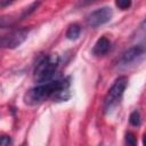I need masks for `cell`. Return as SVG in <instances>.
<instances>
[{
    "mask_svg": "<svg viewBox=\"0 0 146 146\" xmlns=\"http://www.w3.org/2000/svg\"><path fill=\"white\" fill-rule=\"evenodd\" d=\"M70 87V81L68 79H63V80H50L47 82H42L39 86L30 89L27 94L24 97V100L29 105H36L46 99L54 97L57 91L64 88Z\"/></svg>",
    "mask_w": 146,
    "mask_h": 146,
    "instance_id": "obj_1",
    "label": "cell"
},
{
    "mask_svg": "<svg viewBox=\"0 0 146 146\" xmlns=\"http://www.w3.org/2000/svg\"><path fill=\"white\" fill-rule=\"evenodd\" d=\"M58 65H59V56L58 55L51 54V55L42 56L38 60L35 68H34L35 81L39 83L50 81L56 73Z\"/></svg>",
    "mask_w": 146,
    "mask_h": 146,
    "instance_id": "obj_2",
    "label": "cell"
},
{
    "mask_svg": "<svg viewBox=\"0 0 146 146\" xmlns=\"http://www.w3.org/2000/svg\"><path fill=\"white\" fill-rule=\"evenodd\" d=\"M127 84H128L127 76H120L114 81V83L108 89V92L106 94L105 99H104V108L106 112L111 111L120 102V99L127 88Z\"/></svg>",
    "mask_w": 146,
    "mask_h": 146,
    "instance_id": "obj_3",
    "label": "cell"
},
{
    "mask_svg": "<svg viewBox=\"0 0 146 146\" xmlns=\"http://www.w3.org/2000/svg\"><path fill=\"white\" fill-rule=\"evenodd\" d=\"M29 30L27 29H21L10 32L9 34L0 36V48L3 49H15L18 46H21L27 38Z\"/></svg>",
    "mask_w": 146,
    "mask_h": 146,
    "instance_id": "obj_4",
    "label": "cell"
},
{
    "mask_svg": "<svg viewBox=\"0 0 146 146\" xmlns=\"http://www.w3.org/2000/svg\"><path fill=\"white\" fill-rule=\"evenodd\" d=\"M112 16H113L112 8L102 7V8H98L96 10L91 11L87 16V24L91 27H98V26L110 22Z\"/></svg>",
    "mask_w": 146,
    "mask_h": 146,
    "instance_id": "obj_5",
    "label": "cell"
},
{
    "mask_svg": "<svg viewBox=\"0 0 146 146\" xmlns=\"http://www.w3.org/2000/svg\"><path fill=\"white\" fill-rule=\"evenodd\" d=\"M144 51H145L144 46H133L122 54L121 62L123 64H131V63L140 59L144 55Z\"/></svg>",
    "mask_w": 146,
    "mask_h": 146,
    "instance_id": "obj_6",
    "label": "cell"
},
{
    "mask_svg": "<svg viewBox=\"0 0 146 146\" xmlns=\"http://www.w3.org/2000/svg\"><path fill=\"white\" fill-rule=\"evenodd\" d=\"M110 48H111V41L106 36H102L96 41L92 48V52L96 56H102V55H105L110 50Z\"/></svg>",
    "mask_w": 146,
    "mask_h": 146,
    "instance_id": "obj_7",
    "label": "cell"
},
{
    "mask_svg": "<svg viewBox=\"0 0 146 146\" xmlns=\"http://www.w3.org/2000/svg\"><path fill=\"white\" fill-rule=\"evenodd\" d=\"M80 32H81V27L79 24L74 23V24H71L66 31V38L68 40H75L79 38L80 35Z\"/></svg>",
    "mask_w": 146,
    "mask_h": 146,
    "instance_id": "obj_8",
    "label": "cell"
},
{
    "mask_svg": "<svg viewBox=\"0 0 146 146\" xmlns=\"http://www.w3.org/2000/svg\"><path fill=\"white\" fill-rule=\"evenodd\" d=\"M129 121H130V124H132L133 127H139L140 123H141V119H140L139 112H138V111H133V112L130 114Z\"/></svg>",
    "mask_w": 146,
    "mask_h": 146,
    "instance_id": "obj_9",
    "label": "cell"
},
{
    "mask_svg": "<svg viewBox=\"0 0 146 146\" xmlns=\"http://www.w3.org/2000/svg\"><path fill=\"white\" fill-rule=\"evenodd\" d=\"M115 5L117 8L125 10L131 7V0H115Z\"/></svg>",
    "mask_w": 146,
    "mask_h": 146,
    "instance_id": "obj_10",
    "label": "cell"
},
{
    "mask_svg": "<svg viewBox=\"0 0 146 146\" xmlns=\"http://www.w3.org/2000/svg\"><path fill=\"white\" fill-rule=\"evenodd\" d=\"M39 3H40V2H33V3H32L30 7H29V8H26V9H25V11L23 13V17H25V16H29L31 13H33V11L36 9V7L39 6Z\"/></svg>",
    "mask_w": 146,
    "mask_h": 146,
    "instance_id": "obj_11",
    "label": "cell"
},
{
    "mask_svg": "<svg viewBox=\"0 0 146 146\" xmlns=\"http://www.w3.org/2000/svg\"><path fill=\"white\" fill-rule=\"evenodd\" d=\"M125 143H127L128 145H131V146H135V145H136L135 136H133L131 132H129V133L125 135Z\"/></svg>",
    "mask_w": 146,
    "mask_h": 146,
    "instance_id": "obj_12",
    "label": "cell"
},
{
    "mask_svg": "<svg viewBox=\"0 0 146 146\" xmlns=\"http://www.w3.org/2000/svg\"><path fill=\"white\" fill-rule=\"evenodd\" d=\"M11 144V139L8 136H2L0 137V146H7Z\"/></svg>",
    "mask_w": 146,
    "mask_h": 146,
    "instance_id": "obj_13",
    "label": "cell"
},
{
    "mask_svg": "<svg viewBox=\"0 0 146 146\" xmlns=\"http://www.w3.org/2000/svg\"><path fill=\"white\" fill-rule=\"evenodd\" d=\"M96 1H98V0H82V1L80 2V6H87V5L94 3V2H96Z\"/></svg>",
    "mask_w": 146,
    "mask_h": 146,
    "instance_id": "obj_14",
    "label": "cell"
},
{
    "mask_svg": "<svg viewBox=\"0 0 146 146\" xmlns=\"http://www.w3.org/2000/svg\"><path fill=\"white\" fill-rule=\"evenodd\" d=\"M14 1H15V0H2V1H1V6H2V7H6V6L13 3Z\"/></svg>",
    "mask_w": 146,
    "mask_h": 146,
    "instance_id": "obj_15",
    "label": "cell"
}]
</instances>
